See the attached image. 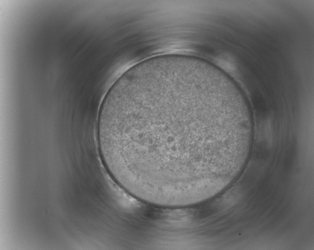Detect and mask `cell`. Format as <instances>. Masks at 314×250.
<instances>
[{
    "instance_id": "6da1fadb",
    "label": "cell",
    "mask_w": 314,
    "mask_h": 250,
    "mask_svg": "<svg viewBox=\"0 0 314 250\" xmlns=\"http://www.w3.org/2000/svg\"><path fill=\"white\" fill-rule=\"evenodd\" d=\"M253 129L231 77L197 58L167 54L134 65L113 83L96 137L102 163L122 188L150 204L179 208L238 177Z\"/></svg>"
}]
</instances>
